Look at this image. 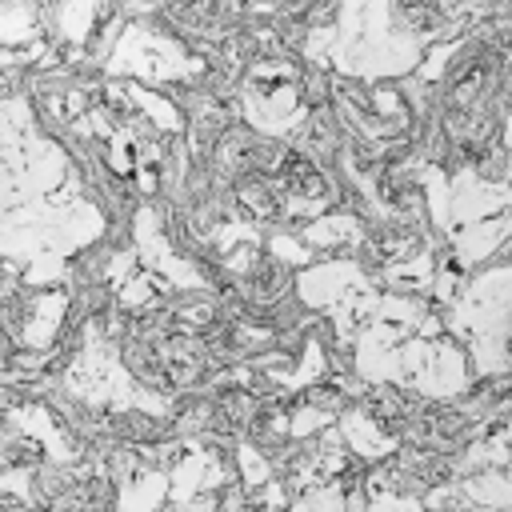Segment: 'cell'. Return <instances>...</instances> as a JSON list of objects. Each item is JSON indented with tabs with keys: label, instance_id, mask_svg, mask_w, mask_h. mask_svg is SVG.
Instances as JSON below:
<instances>
[{
	"label": "cell",
	"instance_id": "obj_2",
	"mask_svg": "<svg viewBox=\"0 0 512 512\" xmlns=\"http://www.w3.org/2000/svg\"><path fill=\"white\" fill-rule=\"evenodd\" d=\"M240 204L256 216H272L276 212V192H268V184H260V180H248L240 188Z\"/></svg>",
	"mask_w": 512,
	"mask_h": 512
},
{
	"label": "cell",
	"instance_id": "obj_1",
	"mask_svg": "<svg viewBox=\"0 0 512 512\" xmlns=\"http://www.w3.org/2000/svg\"><path fill=\"white\" fill-rule=\"evenodd\" d=\"M280 176H284L288 192H300V196H320V192L328 188V184H324V176H320L304 156H284Z\"/></svg>",
	"mask_w": 512,
	"mask_h": 512
}]
</instances>
